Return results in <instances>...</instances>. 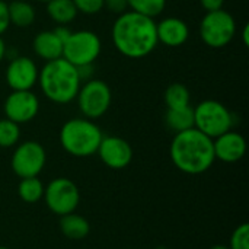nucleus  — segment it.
<instances>
[{"mask_svg":"<svg viewBox=\"0 0 249 249\" xmlns=\"http://www.w3.org/2000/svg\"><path fill=\"white\" fill-rule=\"evenodd\" d=\"M6 118L16 124L32 121L39 112V99L32 90H12L3 104Z\"/></svg>","mask_w":249,"mask_h":249,"instance_id":"11","label":"nucleus"},{"mask_svg":"<svg viewBox=\"0 0 249 249\" xmlns=\"http://www.w3.org/2000/svg\"><path fill=\"white\" fill-rule=\"evenodd\" d=\"M169 155L175 168L188 175L207 172L216 160L213 139L194 127L174 136Z\"/></svg>","mask_w":249,"mask_h":249,"instance_id":"2","label":"nucleus"},{"mask_svg":"<svg viewBox=\"0 0 249 249\" xmlns=\"http://www.w3.org/2000/svg\"><path fill=\"white\" fill-rule=\"evenodd\" d=\"M127 3L130 10L152 19L159 16L166 7V0H127Z\"/></svg>","mask_w":249,"mask_h":249,"instance_id":"23","label":"nucleus"},{"mask_svg":"<svg viewBox=\"0 0 249 249\" xmlns=\"http://www.w3.org/2000/svg\"><path fill=\"white\" fill-rule=\"evenodd\" d=\"M236 34L235 18L225 9L207 12L200 22V36L210 48L226 47Z\"/></svg>","mask_w":249,"mask_h":249,"instance_id":"7","label":"nucleus"},{"mask_svg":"<svg viewBox=\"0 0 249 249\" xmlns=\"http://www.w3.org/2000/svg\"><path fill=\"white\" fill-rule=\"evenodd\" d=\"M96 153L102 163L111 169H124L133 160V147L118 136H104Z\"/></svg>","mask_w":249,"mask_h":249,"instance_id":"13","label":"nucleus"},{"mask_svg":"<svg viewBox=\"0 0 249 249\" xmlns=\"http://www.w3.org/2000/svg\"><path fill=\"white\" fill-rule=\"evenodd\" d=\"M47 4V15L58 25H67L77 16V9L73 0H50Z\"/></svg>","mask_w":249,"mask_h":249,"instance_id":"20","label":"nucleus"},{"mask_svg":"<svg viewBox=\"0 0 249 249\" xmlns=\"http://www.w3.org/2000/svg\"><path fill=\"white\" fill-rule=\"evenodd\" d=\"M200 4L206 12H216L223 9L225 0H200Z\"/></svg>","mask_w":249,"mask_h":249,"instance_id":"29","label":"nucleus"},{"mask_svg":"<svg viewBox=\"0 0 249 249\" xmlns=\"http://www.w3.org/2000/svg\"><path fill=\"white\" fill-rule=\"evenodd\" d=\"M4 55H6V44H4L3 38L0 36V63L3 61Z\"/></svg>","mask_w":249,"mask_h":249,"instance_id":"31","label":"nucleus"},{"mask_svg":"<svg viewBox=\"0 0 249 249\" xmlns=\"http://www.w3.org/2000/svg\"><path fill=\"white\" fill-rule=\"evenodd\" d=\"M10 25L18 28H28L35 22V9L31 3L23 0H15L7 4Z\"/></svg>","mask_w":249,"mask_h":249,"instance_id":"19","label":"nucleus"},{"mask_svg":"<svg viewBox=\"0 0 249 249\" xmlns=\"http://www.w3.org/2000/svg\"><path fill=\"white\" fill-rule=\"evenodd\" d=\"M111 35L115 50L128 58H143L153 53L159 44L156 22L133 10L117 16Z\"/></svg>","mask_w":249,"mask_h":249,"instance_id":"1","label":"nucleus"},{"mask_svg":"<svg viewBox=\"0 0 249 249\" xmlns=\"http://www.w3.org/2000/svg\"><path fill=\"white\" fill-rule=\"evenodd\" d=\"M44 201L48 210L57 216L76 212L80 203V191L69 178H55L44 190Z\"/></svg>","mask_w":249,"mask_h":249,"instance_id":"9","label":"nucleus"},{"mask_svg":"<svg viewBox=\"0 0 249 249\" xmlns=\"http://www.w3.org/2000/svg\"><path fill=\"white\" fill-rule=\"evenodd\" d=\"M213 149L216 160L225 163L239 162L247 153V142L242 134L238 131L229 130L222 136L213 139Z\"/></svg>","mask_w":249,"mask_h":249,"instance_id":"14","label":"nucleus"},{"mask_svg":"<svg viewBox=\"0 0 249 249\" xmlns=\"http://www.w3.org/2000/svg\"><path fill=\"white\" fill-rule=\"evenodd\" d=\"M104 134L93 120L71 118L60 130L61 147L74 158H88L98 152Z\"/></svg>","mask_w":249,"mask_h":249,"instance_id":"4","label":"nucleus"},{"mask_svg":"<svg viewBox=\"0 0 249 249\" xmlns=\"http://www.w3.org/2000/svg\"><path fill=\"white\" fill-rule=\"evenodd\" d=\"M47 163V152L42 144L35 140H28L16 146L12 159L10 168L16 177L31 178L38 177Z\"/></svg>","mask_w":249,"mask_h":249,"instance_id":"10","label":"nucleus"},{"mask_svg":"<svg viewBox=\"0 0 249 249\" xmlns=\"http://www.w3.org/2000/svg\"><path fill=\"white\" fill-rule=\"evenodd\" d=\"M248 32H249L248 25H245V26H244V32H242V38H244V44H245V45H248L249 44Z\"/></svg>","mask_w":249,"mask_h":249,"instance_id":"32","label":"nucleus"},{"mask_svg":"<svg viewBox=\"0 0 249 249\" xmlns=\"http://www.w3.org/2000/svg\"><path fill=\"white\" fill-rule=\"evenodd\" d=\"M0 249H9V248H6V247H0Z\"/></svg>","mask_w":249,"mask_h":249,"instance_id":"35","label":"nucleus"},{"mask_svg":"<svg viewBox=\"0 0 249 249\" xmlns=\"http://www.w3.org/2000/svg\"><path fill=\"white\" fill-rule=\"evenodd\" d=\"M54 34H55V35L61 39V42L64 44V42H66V39L70 36L71 31H70L66 25H60L58 28H55V29H54Z\"/></svg>","mask_w":249,"mask_h":249,"instance_id":"30","label":"nucleus"},{"mask_svg":"<svg viewBox=\"0 0 249 249\" xmlns=\"http://www.w3.org/2000/svg\"><path fill=\"white\" fill-rule=\"evenodd\" d=\"M231 249H249V225H239L231 236Z\"/></svg>","mask_w":249,"mask_h":249,"instance_id":"25","label":"nucleus"},{"mask_svg":"<svg viewBox=\"0 0 249 249\" xmlns=\"http://www.w3.org/2000/svg\"><path fill=\"white\" fill-rule=\"evenodd\" d=\"M104 7L118 16L128 10V3L127 0H104Z\"/></svg>","mask_w":249,"mask_h":249,"instance_id":"27","label":"nucleus"},{"mask_svg":"<svg viewBox=\"0 0 249 249\" xmlns=\"http://www.w3.org/2000/svg\"><path fill=\"white\" fill-rule=\"evenodd\" d=\"M158 41L166 47H181L188 41L190 28L185 20L169 16L156 23Z\"/></svg>","mask_w":249,"mask_h":249,"instance_id":"15","label":"nucleus"},{"mask_svg":"<svg viewBox=\"0 0 249 249\" xmlns=\"http://www.w3.org/2000/svg\"><path fill=\"white\" fill-rule=\"evenodd\" d=\"M44 184L38 177H31V178H22L19 185H18V194L22 201L28 204H35L44 197Z\"/></svg>","mask_w":249,"mask_h":249,"instance_id":"21","label":"nucleus"},{"mask_svg":"<svg viewBox=\"0 0 249 249\" xmlns=\"http://www.w3.org/2000/svg\"><path fill=\"white\" fill-rule=\"evenodd\" d=\"M38 83L48 101L66 105L76 99L82 79L77 67L61 57L44 64L38 74Z\"/></svg>","mask_w":249,"mask_h":249,"instance_id":"3","label":"nucleus"},{"mask_svg":"<svg viewBox=\"0 0 249 249\" xmlns=\"http://www.w3.org/2000/svg\"><path fill=\"white\" fill-rule=\"evenodd\" d=\"M210 249H231L229 247H226V245H214V247H212Z\"/></svg>","mask_w":249,"mask_h":249,"instance_id":"33","label":"nucleus"},{"mask_svg":"<svg viewBox=\"0 0 249 249\" xmlns=\"http://www.w3.org/2000/svg\"><path fill=\"white\" fill-rule=\"evenodd\" d=\"M79 13L96 15L104 9V0H73Z\"/></svg>","mask_w":249,"mask_h":249,"instance_id":"26","label":"nucleus"},{"mask_svg":"<svg viewBox=\"0 0 249 249\" xmlns=\"http://www.w3.org/2000/svg\"><path fill=\"white\" fill-rule=\"evenodd\" d=\"M194 109V128L210 139H216L232 130L233 114L219 101H201Z\"/></svg>","mask_w":249,"mask_h":249,"instance_id":"5","label":"nucleus"},{"mask_svg":"<svg viewBox=\"0 0 249 249\" xmlns=\"http://www.w3.org/2000/svg\"><path fill=\"white\" fill-rule=\"evenodd\" d=\"M39 70L32 58L25 55L15 57L6 67L4 79L12 90H32L38 83Z\"/></svg>","mask_w":249,"mask_h":249,"instance_id":"12","label":"nucleus"},{"mask_svg":"<svg viewBox=\"0 0 249 249\" xmlns=\"http://www.w3.org/2000/svg\"><path fill=\"white\" fill-rule=\"evenodd\" d=\"M9 26H10V20H9L7 3L0 0V36H1V34H4L7 31Z\"/></svg>","mask_w":249,"mask_h":249,"instance_id":"28","label":"nucleus"},{"mask_svg":"<svg viewBox=\"0 0 249 249\" xmlns=\"http://www.w3.org/2000/svg\"><path fill=\"white\" fill-rule=\"evenodd\" d=\"M36 1H41V3H48L50 0H36Z\"/></svg>","mask_w":249,"mask_h":249,"instance_id":"34","label":"nucleus"},{"mask_svg":"<svg viewBox=\"0 0 249 249\" xmlns=\"http://www.w3.org/2000/svg\"><path fill=\"white\" fill-rule=\"evenodd\" d=\"M102 50L101 38L88 29L71 31L63 44V58L76 67L89 66L96 61Z\"/></svg>","mask_w":249,"mask_h":249,"instance_id":"6","label":"nucleus"},{"mask_svg":"<svg viewBox=\"0 0 249 249\" xmlns=\"http://www.w3.org/2000/svg\"><path fill=\"white\" fill-rule=\"evenodd\" d=\"M165 123L175 134L193 128L194 127V109H193V107L190 105V107L174 108V109L166 108Z\"/></svg>","mask_w":249,"mask_h":249,"instance_id":"18","label":"nucleus"},{"mask_svg":"<svg viewBox=\"0 0 249 249\" xmlns=\"http://www.w3.org/2000/svg\"><path fill=\"white\" fill-rule=\"evenodd\" d=\"M60 231L70 241H82L90 232L89 222L76 212L60 217Z\"/></svg>","mask_w":249,"mask_h":249,"instance_id":"17","label":"nucleus"},{"mask_svg":"<svg viewBox=\"0 0 249 249\" xmlns=\"http://www.w3.org/2000/svg\"><path fill=\"white\" fill-rule=\"evenodd\" d=\"M34 53L45 63L63 57V42L54 31H41L32 41Z\"/></svg>","mask_w":249,"mask_h":249,"instance_id":"16","label":"nucleus"},{"mask_svg":"<svg viewBox=\"0 0 249 249\" xmlns=\"http://www.w3.org/2000/svg\"><path fill=\"white\" fill-rule=\"evenodd\" d=\"M20 139V128L19 124L10 121L9 118L0 120V147L9 149L19 143Z\"/></svg>","mask_w":249,"mask_h":249,"instance_id":"24","label":"nucleus"},{"mask_svg":"<svg viewBox=\"0 0 249 249\" xmlns=\"http://www.w3.org/2000/svg\"><path fill=\"white\" fill-rule=\"evenodd\" d=\"M165 105L169 109L174 108H184V107H190L191 102V95L190 90L185 85L182 83H172L166 88L165 95Z\"/></svg>","mask_w":249,"mask_h":249,"instance_id":"22","label":"nucleus"},{"mask_svg":"<svg viewBox=\"0 0 249 249\" xmlns=\"http://www.w3.org/2000/svg\"><path fill=\"white\" fill-rule=\"evenodd\" d=\"M77 105L82 115L88 120H98L104 117L112 101L111 88L99 79L86 80L77 92Z\"/></svg>","mask_w":249,"mask_h":249,"instance_id":"8","label":"nucleus"}]
</instances>
